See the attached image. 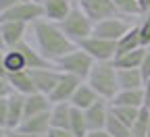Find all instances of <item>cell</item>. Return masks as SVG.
Wrapping results in <instances>:
<instances>
[{"label":"cell","instance_id":"cell-3","mask_svg":"<svg viewBox=\"0 0 150 137\" xmlns=\"http://www.w3.org/2000/svg\"><path fill=\"white\" fill-rule=\"evenodd\" d=\"M59 27L63 29V33L69 37V40L73 44H81L83 40H88L90 35H94V21L77 6V4H73L71 13L63 19V21L59 23Z\"/></svg>","mask_w":150,"mask_h":137},{"label":"cell","instance_id":"cell-29","mask_svg":"<svg viewBox=\"0 0 150 137\" xmlns=\"http://www.w3.org/2000/svg\"><path fill=\"white\" fill-rule=\"evenodd\" d=\"M142 108H131V106H110V112L117 116L119 121H123L125 125L129 127H134L136 119H138V114H140Z\"/></svg>","mask_w":150,"mask_h":137},{"label":"cell","instance_id":"cell-45","mask_svg":"<svg viewBox=\"0 0 150 137\" xmlns=\"http://www.w3.org/2000/svg\"><path fill=\"white\" fill-rule=\"evenodd\" d=\"M31 2H40V0H31Z\"/></svg>","mask_w":150,"mask_h":137},{"label":"cell","instance_id":"cell-34","mask_svg":"<svg viewBox=\"0 0 150 137\" xmlns=\"http://www.w3.org/2000/svg\"><path fill=\"white\" fill-rule=\"evenodd\" d=\"M46 137H75V135H73L71 129H54V127H52Z\"/></svg>","mask_w":150,"mask_h":137},{"label":"cell","instance_id":"cell-23","mask_svg":"<svg viewBox=\"0 0 150 137\" xmlns=\"http://www.w3.org/2000/svg\"><path fill=\"white\" fill-rule=\"evenodd\" d=\"M144 56H146V48H138V50L115 56L112 63H115L117 69H140L142 63H144Z\"/></svg>","mask_w":150,"mask_h":137},{"label":"cell","instance_id":"cell-14","mask_svg":"<svg viewBox=\"0 0 150 137\" xmlns=\"http://www.w3.org/2000/svg\"><path fill=\"white\" fill-rule=\"evenodd\" d=\"M21 131L29 133V135H35V137H46L48 131L52 129V121H50V112H44V114H35V116H29L21 123L19 127Z\"/></svg>","mask_w":150,"mask_h":137},{"label":"cell","instance_id":"cell-4","mask_svg":"<svg viewBox=\"0 0 150 137\" xmlns=\"http://www.w3.org/2000/svg\"><path fill=\"white\" fill-rule=\"evenodd\" d=\"M94 63H96V60L77 46L75 50H71L69 54L61 56L59 60L54 63V67L59 69L61 73H67V75H73V77H77V79H81V81H88Z\"/></svg>","mask_w":150,"mask_h":137},{"label":"cell","instance_id":"cell-12","mask_svg":"<svg viewBox=\"0 0 150 137\" xmlns=\"http://www.w3.org/2000/svg\"><path fill=\"white\" fill-rule=\"evenodd\" d=\"M2 27V37H4V46L6 50L17 48L21 42H25V35L31 29V25L27 23H19V21H6V23H0Z\"/></svg>","mask_w":150,"mask_h":137},{"label":"cell","instance_id":"cell-33","mask_svg":"<svg viewBox=\"0 0 150 137\" xmlns=\"http://www.w3.org/2000/svg\"><path fill=\"white\" fill-rule=\"evenodd\" d=\"M140 71L144 75V79H150V48H146V56H144V63H142Z\"/></svg>","mask_w":150,"mask_h":137},{"label":"cell","instance_id":"cell-15","mask_svg":"<svg viewBox=\"0 0 150 137\" xmlns=\"http://www.w3.org/2000/svg\"><path fill=\"white\" fill-rule=\"evenodd\" d=\"M98 100H102V98L98 96V91L94 89L88 81H81V85L77 87V91H75L73 98H71V106L73 108H79V110H88L90 106H94Z\"/></svg>","mask_w":150,"mask_h":137},{"label":"cell","instance_id":"cell-5","mask_svg":"<svg viewBox=\"0 0 150 137\" xmlns=\"http://www.w3.org/2000/svg\"><path fill=\"white\" fill-rule=\"evenodd\" d=\"M40 19H44V6H42V2H31V0H23V2L15 4L13 8L0 13V23L19 21V23L33 25Z\"/></svg>","mask_w":150,"mask_h":137},{"label":"cell","instance_id":"cell-6","mask_svg":"<svg viewBox=\"0 0 150 137\" xmlns=\"http://www.w3.org/2000/svg\"><path fill=\"white\" fill-rule=\"evenodd\" d=\"M134 27L131 21L127 17H121V15H112V17H106V19H100V21L94 23V35L96 37H102V40H110V42H117L121 37Z\"/></svg>","mask_w":150,"mask_h":137},{"label":"cell","instance_id":"cell-17","mask_svg":"<svg viewBox=\"0 0 150 137\" xmlns=\"http://www.w3.org/2000/svg\"><path fill=\"white\" fill-rule=\"evenodd\" d=\"M144 87L140 89H119V93L110 100V106H131V108H144Z\"/></svg>","mask_w":150,"mask_h":137},{"label":"cell","instance_id":"cell-43","mask_svg":"<svg viewBox=\"0 0 150 137\" xmlns=\"http://www.w3.org/2000/svg\"><path fill=\"white\" fill-rule=\"evenodd\" d=\"M144 19H146V21H148V23H150V11H148V13H146V15H144Z\"/></svg>","mask_w":150,"mask_h":137},{"label":"cell","instance_id":"cell-37","mask_svg":"<svg viewBox=\"0 0 150 137\" xmlns=\"http://www.w3.org/2000/svg\"><path fill=\"white\" fill-rule=\"evenodd\" d=\"M4 52L6 50H0V77L8 79V71H6V65H4Z\"/></svg>","mask_w":150,"mask_h":137},{"label":"cell","instance_id":"cell-21","mask_svg":"<svg viewBox=\"0 0 150 137\" xmlns=\"http://www.w3.org/2000/svg\"><path fill=\"white\" fill-rule=\"evenodd\" d=\"M17 50L23 54L25 63H27V71H31V69H44V67H50V65H52V63H48L46 58L42 56L40 50L33 48V46L27 44V42H21V44L17 46Z\"/></svg>","mask_w":150,"mask_h":137},{"label":"cell","instance_id":"cell-19","mask_svg":"<svg viewBox=\"0 0 150 137\" xmlns=\"http://www.w3.org/2000/svg\"><path fill=\"white\" fill-rule=\"evenodd\" d=\"M117 79L119 89H140L146 83L140 69H117Z\"/></svg>","mask_w":150,"mask_h":137},{"label":"cell","instance_id":"cell-28","mask_svg":"<svg viewBox=\"0 0 150 137\" xmlns=\"http://www.w3.org/2000/svg\"><path fill=\"white\" fill-rule=\"evenodd\" d=\"M106 131L112 135V137H134V133H131V127L125 125L123 121H119L115 114H108V121H106Z\"/></svg>","mask_w":150,"mask_h":137},{"label":"cell","instance_id":"cell-7","mask_svg":"<svg viewBox=\"0 0 150 137\" xmlns=\"http://www.w3.org/2000/svg\"><path fill=\"white\" fill-rule=\"evenodd\" d=\"M79 48L83 52H88L96 63L115 60V56H117V42L102 40V37H96V35H90L88 40H83L79 44Z\"/></svg>","mask_w":150,"mask_h":137},{"label":"cell","instance_id":"cell-2","mask_svg":"<svg viewBox=\"0 0 150 137\" xmlns=\"http://www.w3.org/2000/svg\"><path fill=\"white\" fill-rule=\"evenodd\" d=\"M88 83L98 91V96L102 100H112L119 93V79H117V67L112 60L106 63H94Z\"/></svg>","mask_w":150,"mask_h":137},{"label":"cell","instance_id":"cell-46","mask_svg":"<svg viewBox=\"0 0 150 137\" xmlns=\"http://www.w3.org/2000/svg\"><path fill=\"white\" fill-rule=\"evenodd\" d=\"M40 2H46V0H40Z\"/></svg>","mask_w":150,"mask_h":137},{"label":"cell","instance_id":"cell-16","mask_svg":"<svg viewBox=\"0 0 150 137\" xmlns=\"http://www.w3.org/2000/svg\"><path fill=\"white\" fill-rule=\"evenodd\" d=\"M42 6H44V19L52 23H61L73 8L71 0H46V2H42Z\"/></svg>","mask_w":150,"mask_h":137},{"label":"cell","instance_id":"cell-41","mask_svg":"<svg viewBox=\"0 0 150 137\" xmlns=\"http://www.w3.org/2000/svg\"><path fill=\"white\" fill-rule=\"evenodd\" d=\"M0 50H6V46H4V37H2V27H0Z\"/></svg>","mask_w":150,"mask_h":137},{"label":"cell","instance_id":"cell-36","mask_svg":"<svg viewBox=\"0 0 150 137\" xmlns=\"http://www.w3.org/2000/svg\"><path fill=\"white\" fill-rule=\"evenodd\" d=\"M19 2H23V0H0V13H4V11L13 8V6L19 4Z\"/></svg>","mask_w":150,"mask_h":137},{"label":"cell","instance_id":"cell-18","mask_svg":"<svg viewBox=\"0 0 150 137\" xmlns=\"http://www.w3.org/2000/svg\"><path fill=\"white\" fill-rule=\"evenodd\" d=\"M50 108H52L50 96L40 93V91H35V93H31V96H25V119L35 116V114L50 112Z\"/></svg>","mask_w":150,"mask_h":137},{"label":"cell","instance_id":"cell-24","mask_svg":"<svg viewBox=\"0 0 150 137\" xmlns=\"http://www.w3.org/2000/svg\"><path fill=\"white\" fill-rule=\"evenodd\" d=\"M138 48H142V44H140V33H138V23H136L121 40H117V56L131 52V50H138Z\"/></svg>","mask_w":150,"mask_h":137},{"label":"cell","instance_id":"cell-38","mask_svg":"<svg viewBox=\"0 0 150 137\" xmlns=\"http://www.w3.org/2000/svg\"><path fill=\"white\" fill-rule=\"evenodd\" d=\"M6 137H35V135H29V133H25L21 129H8Z\"/></svg>","mask_w":150,"mask_h":137},{"label":"cell","instance_id":"cell-44","mask_svg":"<svg viewBox=\"0 0 150 137\" xmlns=\"http://www.w3.org/2000/svg\"><path fill=\"white\" fill-rule=\"evenodd\" d=\"M146 137H150V129H148V135H146Z\"/></svg>","mask_w":150,"mask_h":137},{"label":"cell","instance_id":"cell-22","mask_svg":"<svg viewBox=\"0 0 150 137\" xmlns=\"http://www.w3.org/2000/svg\"><path fill=\"white\" fill-rule=\"evenodd\" d=\"M71 112H73L71 102L52 104V108H50L52 127H54V129H69V127H71Z\"/></svg>","mask_w":150,"mask_h":137},{"label":"cell","instance_id":"cell-40","mask_svg":"<svg viewBox=\"0 0 150 137\" xmlns=\"http://www.w3.org/2000/svg\"><path fill=\"white\" fill-rule=\"evenodd\" d=\"M144 100H146V108H150V79H146V83H144Z\"/></svg>","mask_w":150,"mask_h":137},{"label":"cell","instance_id":"cell-26","mask_svg":"<svg viewBox=\"0 0 150 137\" xmlns=\"http://www.w3.org/2000/svg\"><path fill=\"white\" fill-rule=\"evenodd\" d=\"M69 129L73 131L75 137H86V135L90 133V127H88V121H86L83 110L73 108V112H71V127H69Z\"/></svg>","mask_w":150,"mask_h":137},{"label":"cell","instance_id":"cell-30","mask_svg":"<svg viewBox=\"0 0 150 137\" xmlns=\"http://www.w3.org/2000/svg\"><path fill=\"white\" fill-rule=\"evenodd\" d=\"M148 129H150V108L144 106L140 110V114H138L134 127H131V133H134V137H146Z\"/></svg>","mask_w":150,"mask_h":137},{"label":"cell","instance_id":"cell-25","mask_svg":"<svg viewBox=\"0 0 150 137\" xmlns=\"http://www.w3.org/2000/svg\"><path fill=\"white\" fill-rule=\"evenodd\" d=\"M4 65H6L8 75L11 73H19V71H27V63H25L23 54L17 48H11V50L4 52Z\"/></svg>","mask_w":150,"mask_h":137},{"label":"cell","instance_id":"cell-27","mask_svg":"<svg viewBox=\"0 0 150 137\" xmlns=\"http://www.w3.org/2000/svg\"><path fill=\"white\" fill-rule=\"evenodd\" d=\"M112 4H115L117 15H121V17H127V19L142 17V11L138 6V0H112Z\"/></svg>","mask_w":150,"mask_h":137},{"label":"cell","instance_id":"cell-31","mask_svg":"<svg viewBox=\"0 0 150 137\" xmlns=\"http://www.w3.org/2000/svg\"><path fill=\"white\" fill-rule=\"evenodd\" d=\"M138 33H140V44L142 48H150V23L142 17L138 21Z\"/></svg>","mask_w":150,"mask_h":137},{"label":"cell","instance_id":"cell-9","mask_svg":"<svg viewBox=\"0 0 150 137\" xmlns=\"http://www.w3.org/2000/svg\"><path fill=\"white\" fill-rule=\"evenodd\" d=\"M75 2H77V6L92 19L94 23L100 21V19H106V17L117 15L112 0H75Z\"/></svg>","mask_w":150,"mask_h":137},{"label":"cell","instance_id":"cell-10","mask_svg":"<svg viewBox=\"0 0 150 137\" xmlns=\"http://www.w3.org/2000/svg\"><path fill=\"white\" fill-rule=\"evenodd\" d=\"M81 85V79L73 75H67V73H61V79L56 83L54 91L50 93V102L52 104H61V102H71L73 93L77 91V87Z\"/></svg>","mask_w":150,"mask_h":137},{"label":"cell","instance_id":"cell-1","mask_svg":"<svg viewBox=\"0 0 150 137\" xmlns=\"http://www.w3.org/2000/svg\"><path fill=\"white\" fill-rule=\"evenodd\" d=\"M31 33L35 37V48L42 52V56L48 63H56L61 56L69 54L71 50L77 48V44H73L69 37L63 33L59 23H52L48 19H40L31 25Z\"/></svg>","mask_w":150,"mask_h":137},{"label":"cell","instance_id":"cell-11","mask_svg":"<svg viewBox=\"0 0 150 137\" xmlns=\"http://www.w3.org/2000/svg\"><path fill=\"white\" fill-rule=\"evenodd\" d=\"M86 114V121L90 131H96V129H106V121H108V114H110V102L108 100H98L94 106H90L88 110H83Z\"/></svg>","mask_w":150,"mask_h":137},{"label":"cell","instance_id":"cell-42","mask_svg":"<svg viewBox=\"0 0 150 137\" xmlns=\"http://www.w3.org/2000/svg\"><path fill=\"white\" fill-rule=\"evenodd\" d=\"M6 133H8V129H6V127H2V125H0V137H6Z\"/></svg>","mask_w":150,"mask_h":137},{"label":"cell","instance_id":"cell-32","mask_svg":"<svg viewBox=\"0 0 150 137\" xmlns=\"http://www.w3.org/2000/svg\"><path fill=\"white\" fill-rule=\"evenodd\" d=\"M8 123V98H0V125L6 127Z\"/></svg>","mask_w":150,"mask_h":137},{"label":"cell","instance_id":"cell-8","mask_svg":"<svg viewBox=\"0 0 150 137\" xmlns=\"http://www.w3.org/2000/svg\"><path fill=\"white\" fill-rule=\"evenodd\" d=\"M29 73H31L33 83H35V89L40 93H46V96H50L54 91L56 83H59V79H61V71L54 65L44 67V69H31Z\"/></svg>","mask_w":150,"mask_h":137},{"label":"cell","instance_id":"cell-35","mask_svg":"<svg viewBox=\"0 0 150 137\" xmlns=\"http://www.w3.org/2000/svg\"><path fill=\"white\" fill-rule=\"evenodd\" d=\"M13 93V87L8 83V79H4V77H0V98H8Z\"/></svg>","mask_w":150,"mask_h":137},{"label":"cell","instance_id":"cell-20","mask_svg":"<svg viewBox=\"0 0 150 137\" xmlns=\"http://www.w3.org/2000/svg\"><path fill=\"white\" fill-rule=\"evenodd\" d=\"M8 83L13 87V91L17 93H23V96H31L35 93V83L31 79V73L29 71H19V73H11L8 75Z\"/></svg>","mask_w":150,"mask_h":137},{"label":"cell","instance_id":"cell-13","mask_svg":"<svg viewBox=\"0 0 150 137\" xmlns=\"http://www.w3.org/2000/svg\"><path fill=\"white\" fill-rule=\"evenodd\" d=\"M25 121V96L13 91L8 96V123L6 129H19Z\"/></svg>","mask_w":150,"mask_h":137},{"label":"cell","instance_id":"cell-39","mask_svg":"<svg viewBox=\"0 0 150 137\" xmlns=\"http://www.w3.org/2000/svg\"><path fill=\"white\" fill-rule=\"evenodd\" d=\"M86 137H112L106 129H96V131H90Z\"/></svg>","mask_w":150,"mask_h":137}]
</instances>
